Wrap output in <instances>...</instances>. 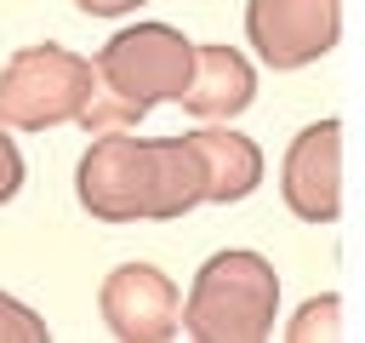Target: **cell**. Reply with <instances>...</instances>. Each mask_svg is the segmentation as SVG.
I'll return each instance as SVG.
<instances>
[{"instance_id": "cell-2", "label": "cell", "mask_w": 365, "mask_h": 343, "mask_svg": "<svg viewBox=\"0 0 365 343\" xmlns=\"http://www.w3.org/2000/svg\"><path fill=\"white\" fill-rule=\"evenodd\" d=\"M97 91H108L114 103H125L137 120L160 103H177V91L194 74V40L171 23H131L114 40H103V51L91 57Z\"/></svg>"}, {"instance_id": "cell-10", "label": "cell", "mask_w": 365, "mask_h": 343, "mask_svg": "<svg viewBox=\"0 0 365 343\" xmlns=\"http://www.w3.org/2000/svg\"><path fill=\"white\" fill-rule=\"evenodd\" d=\"M279 337H285V343H331V337H342V297H336V292L308 297Z\"/></svg>"}, {"instance_id": "cell-1", "label": "cell", "mask_w": 365, "mask_h": 343, "mask_svg": "<svg viewBox=\"0 0 365 343\" xmlns=\"http://www.w3.org/2000/svg\"><path fill=\"white\" fill-rule=\"evenodd\" d=\"M279 309V274L262 252H217L188 280V297L177 309V332L194 343H262L274 337Z\"/></svg>"}, {"instance_id": "cell-13", "label": "cell", "mask_w": 365, "mask_h": 343, "mask_svg": "<svg viewBox=\"0 0 365 343\" xmlns=\"http://www.w3.org/2000/svg\"><path fill=\"white\" fill-rule=\"evenodd\" d=\"M80 11H91V17H125V11H143L148 0H74Z\"/></svg>"}, {"instance_id": "cell-6", "label": "cell", "mask_w": 365, "mask_h": 343, "mask_svg": "<svg viewBox=\"0 0 365 343\" xmlns=\"http://www.w3.org/2000/svg\"><path fill=\"white\" fill-rule=\"evenodd\" d=\"M177 309H182V292L154 263H120L97 286V314L120 343H171Z\"/></svg>"}, {"instance_id": "cell-8", "label": "cell", "mask_w": 365, "mask_h": 343, "mask_svg": "<svg viewBox=\"0 0 365 343\" xmlns=\"http://www.w3.org/2000/svg\"><path fill=\"white\" fill-rule=\"evenodd\" d=\"M177 103L200 126H228L234 114H245L257 103V69L234 46H194V74L177 91Z\"/></svg>"}, {"instance_id": "cell-7", "label": "cell", "mask_w": 365, "mask_h": 343, "mask_svg": "<svg viewBox=\"0 0 365 343\" xmlns=\"http://www.w3.org/2000/svg\"><path fill=\"white\" fill-rule=\"evenodd\" d=\"M279 200L302 223H336L342 212V126L314 120L291 137L279 160Z\"/></svg>"}, {"instance_id": "cell-9", "label": "cell", "mask_w": 365, "mask_h": 343, "mask_svg": "<svg viewBox=\"0 0 365 343\" xmlns=\"http://www.w3.org/2000/svg\"><path fill=\"white\" fill-rule=\"evenodd\" d=\"M188 149L200 160V189L211 206H234L262 183V149L234 126H200L188 131Z\"/></svg>"}, {"instance_id": "cell-5", "label": "cell", "mask_w": 365, "mask_h": 343, "mask_svg": "<svg viewBox=\"0 0 365 343\" xmlns=\"http://www.w3.org/2000/svg\"><path fill=\"white\" fill-rule=\"evenodd\" d=\"M245 40L268 69H308L342 40V0H251Z\"/></svg>"}, {"instance_id": "cell-4", "label": "cell", "mask_w": 365, "mask_h": 343, "mask_svg": "<svg viewBox=\"0 0 365 343\" xmlns=\"http://www.w3.org/2000/svg\"><path fill=\"white\" fill-rule=\"evenodd\" d=\"M74 194L97 223H160V137L97 131L74 166Z\"/></svg>"}, {"instance_id": "cell-3", "label": "cell", "mask_w": 365, "mask_h": 343, "mask_svg": "<svg viewBox=\"0 0 365 343\" xmlns=\"http://www.w3.org/2000/svg\"><path fill=\"white\" fill-rule=\"evenodd\" d=\"M97 74H91V57L57 46V40H40V46H23L6 57L0 69V120L11 131H51V126H74L86 97H91Z\"/></svg>"}, {"instance_id": "cell-12", "label": "cell", "mask_w": 365, "mask_h": 343, "mask_svg": "<svg viewBox=\"0 0 365 343\" xmlns=\"http://www.w3.org/2000/svg\"><path fill=\"white\" fill-rule=\"evenodd\" d=\"M23 189V149H17V137H11V126L0 120V206L11 200Z\"/></svg>"}, {"instance_id": "cell-11", "label": "cell", "mask_w": 365, "mask_h": 343, "mask_svg": "<svg viewBox=\"0 0 365 343\" xmlns=\"http://www.w3.org/2000/svg\"><path fill=\"white\" fill-rule=\"evenodd\" d=\"M0 343H51V332H46V320L29 303H17L11 292H0Z\"/></svg>"}]
</instances>
